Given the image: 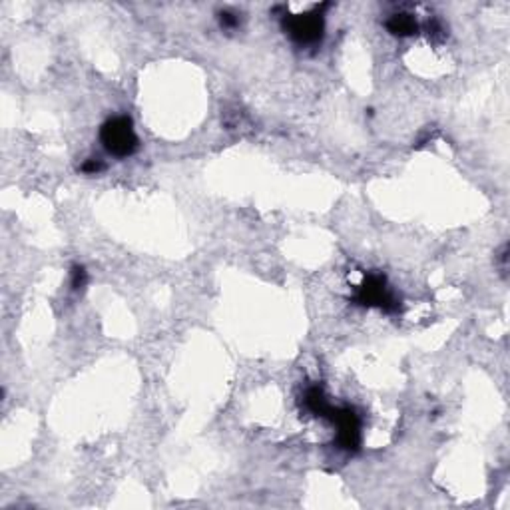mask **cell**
<instances>
[{"instance_id": "6da1fadb", "label": "cell", "mask_w": 510, "mask_h": 510, "mask_svg": "<svg viewBox=\"0 0 510 510\" xmlns=\"http://www.w3.org/2000/svg\"><path fill=\"white\" fill-rule=\"evenodd\" d=\"M100 142L106 148V152L116 158H128L140 148L134 122L128 116H114L106 120L100 128Z\"/></svg>"}, {"instance_id": "7a4b0ae2", "label": "cell", "mask_w": 510, "mask_h": 510, "mask_svg": "<svg viewBox=\"0 0 510 510\" xmlns=\"http://www.w3.org/2000/svg\"><path fill=\"white\" fill-rule=\"evenodd\" d=\"M321 8H325V4ZM321 8H315L313 12H305V15L283 16V22H281L283 30L289 34L293 42H297L299 46H313L323 38L325 20L321 15Z\"/></svg>"}, {"instance_id": "3957f363", "label": "cell", "mask_w": 510, "mask_h": 510, "mask_svg": "<svg viewBox=\"0 0 510 510\" xmlns=\"http://www.w3.org/2000/svg\"><path fill=\"white\" fill-rule=\"evenodd\" d=\"M359 305H367V307H381L387 313H395L398 311V301L393 297V293L387 287V279L381 273H369L363 283L357 287V293L353 297Z\"/></svg>"}, {"instance_id": "277c9868", "label": "cell", "mask_w": 510, "mask_h": 510, "mask_svg": "<svg viewBox=\"0 0 510 510\" xmlns=\"http://www.w3.org/2000/svg\"><path fill=\"white\" fill-rule=\"evenodd\" d=\"M337 427V445L343 450L355 452L361 445V419L351 407H331L325 414Z\"/></svg>"}, {"instance_id": "5b68a950", "label": "cell", "mask_w": 510, "mask_h": 510, "mask_svg": "<svg viewBox=\"0 0 510 510\" xmlns=\"http://www.w3.org/2000/svg\"><path fill=\"white\" fill-rule=\"evenodd\" d=\"M303 403H305V409H307L309 413H313L315 416H323V419H325V414L329 413V409H331V405H329V401L325 397L323 389L317 387V385H315V387H309V389L305 391Z\"/></svg>"}, {"instance_id": "8992f818", "label": "cell", "mask_w": 510, "mask_h": 510, "mask_svg": "<svg viewBox=\"0 0 510 510\" xmlns=\"http://www.w3.org/2000/svg\"><path fill=\"white\" fill-rule=\"evenodd\" d=\"M387 30L391 32V34H395V36L405 38V36L416 34L419 24H416V20L411 15H395L387 20Z\"/></svg>"}, {"instance_id": "52a82bcc", "label": "cell", "mask_w": 510, "mask_h": 510, "mask_svg": "<svg viewBox=\"0 0 510 510\" xmlns=\"http://www.w3.org/2000/svg\"><path fill=\"white\" fill-rule=\"evenodd\" d=\"M86 283H88V273H86V270L82 265H74L72 271H70V285H72V289L78 291Z\"/></svg>"}, {"instance_id": "ba28073f", "label": "cell", "mask_w": 510, "mask_h": 510, "mask_svg": "<svg viewBox=\"0 0 510 510\" xmlns=\"http://www.w3.org/2000/svg\"><path fill=\"white\" fill-rule=\"evenodd\" d=\"M106 166H104V161L102 159H98V158H90V159H86L82 166H80V172H84V174H100L102 170H104Z\"/></svg>"}, {"instance_id": "9c48e42d", "label": "cell", "mask_w": 510, "mask_h": 510, "mask_svg": "<svg viewBox=\"0 0 510 510\" xmlns=\"http://www.w3.org/2000/svg\"><path fill=\"white\" fill-rule=\"evenodd\" d=\"M220 22H222L223 28H236L239 24V18L236 15H231V12H222Z\"/></svg>"}]
</instances>
